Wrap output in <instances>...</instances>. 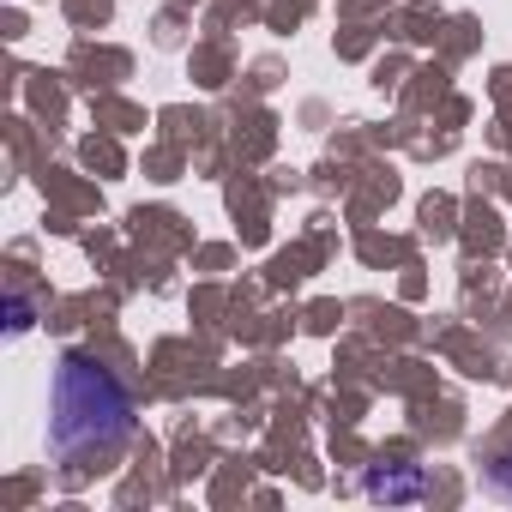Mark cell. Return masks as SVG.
<instances>
[{
	"mask_svg": "<svg viewBox=\"0 0 512 512\" xmlns=\"http://www.w3.org/2000/svg\"><path fill=\"white\" fill-rule=\"evenodd\" d=\"M127 440H133V392L97 356L67 350L49 380V458L67 470H91V458H115Z\"/></svg>",
	"mask_w": 512,
	"mask_h": 512,
	"instance_id": "cell-1",
	"label": "cell"
},
{
	"mask_svg": "<svg viewBox=\"0 0 512 512\" xmlns=\"http://www.w3.org/2000/svg\"><path fill=\"white\" fill-rule=\"evenodd\" d=\"M362 494L368 500H422L428 494V476L416 464H374L362 476Z\"/></svg>",
	"mask_w": 512,
	"mask_h": 512,
	"instance_id": "cell-2",
	"label": "cell"
},
{
	"mask_svg": "<svg viewBox=\"0 0 512 512\" xmlns=\"http://www.w3.org/2000/svg\"><path fill=\"white\" fill-rule=\"evenodd\" d=\"M37 326V302L25 296V290H7V332L19 338V332H31Z\"/></svg>",
	"mask_w": 512,
	"mask_h": 512,
	"instance_id": "cell-3",
	"label": "cell"
},
{
	"mask_svg": "<svg viewBox=\"0 0 512 512\" xmlns=\"http://www.w3.org/2000/svg\"><path fill=\"white\" fill-rule=\"evenodd\" d=\"M482 482H488V494H500V500H512V452H500V458H488V470H482Z\"/></svg>",
	"mask_w": 512,
	"mask_h": 512,
	"instance_id": "cell-4",
	"label": "cell"
}]
</instances>
